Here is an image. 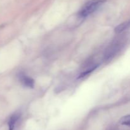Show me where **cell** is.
Instances as JSON below:
<instances>
[{"instance_id":"1","label":"cell","mask_w":130,"mask_h":130,"mask_svg":"<svg viewBox=\"0 0 130 130\" xmlns=\"http://www.w3.org/2000/svg\"><path fill=\"white\" fill-rule=\"evenodd\" d=\"M107 0H90L85 4L78 13V15L81 18L87 17L95 12Z\"/></svg>"},{"instance_id":"2","label":"cell","mask_w":130,"mask_h":130,"mask_svg":"<svg viewBox=\"0 0 130 130\" xmlns=\"http://www.w3.org/2000/svg\"><path fill=\"white\" fill-rule=\"evenodd\" d=\"M121 43L119 42H114L112 44L110 45L107 49L105 50L104 54V60L108 61V60L112 59L118 52L121 49Z\"/></svg>"},{"instance_id":"3","label":"cell","mask_w":130,"mask_h":130,"mask_svg":"<svg viewBox=\"0 0 130 130\" xmlns=\"http://www.w3.org/2000/svg\"><path fill=\"white\" fill-rule=\"evenodd\" d=\"M19 78L23 85L29 88L34 87V80L31 77H29L24 73H20L19 75Z\"/></svg>"},{"instance_id":"4","label":"cell","mask_w":130,"mask_h":130,"mask_svg":"<svg viewBox=\"0 0 130 130\" xmlns=\"http://www.w3.org/2000/svg\"><path fill=\"white\" fill-rule=\"evenodd\" d=\"M130 28V20L126 21L122 24H119V25L115 28V32L116 33H120L123 32L124 31Z\"/></svg>"},{"instance_id":"5","label":"cell","mask_w":130,"mask_h":130,"mask_svg":"<svg viewBox=\"0 0 130 130\" xmlns=\"http://www.w3.org/2000/svg\"><path fill=\"white\" fill-rule=\"evenodd\" d=\"M19 118V115L15 114L11 117L10 119V121L8 122V126H9V129L8 130H13L15 125L16 122H17L18 119Z\"/></svg>"},{"instance_id":"6","label":"cell","mask_w":130,"mask_h":130,"mask_svg":"<svg viewBox=\"0 0 130 130\" xmlns=\"http://www.w3.org/2000/svg\"><path fill=\"white\" fill-rule=\"evenodd\" d=\"M119 122L122 125L130 126V115H127L122 117L119 121Z\"/></svg>"}]
</instances>
